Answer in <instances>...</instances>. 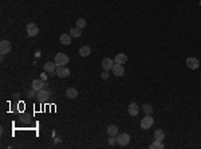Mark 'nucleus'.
Returning <instances> with one entry per match:
<instances>
[{
	"label": "nucleus",
	"mask_w": 201,
	"mask_h": 149,
	"mask_svg": "<svg viewBox=\"0 0 201 149\" xmlns=\"http://www.w3.org/2000/svg\"><path fill=\"white\" fill-rule=\"evenodd\" d=\"M66 97L67 98H71V99L76 98V97H78V90L74 89V88H69V89L66 90Z\"/></svg>",
	"instance_id": "obj_15"
},
{
	"label": "nucleus",
	"mask_w": 201,
	"mask_h": 149,
	"mask_svg": "<svg viewBox=\"0 0 201 149\" xmlns=\"http://www.w3.org/2000/svg\"><path fill=\"white\" fill-rule=\"evenodd\" d=\"M115 141H117V138H115V137H113V136H110V138H109V144H110V145H113Z\"/></svg>",
	"instance_id": "obj_26"
},
{
	"label": "nucleus",
	"mask_w": 201,
	"mask_h": 149,
	"mask_svg": "<svg viewBox=\"0 0 201 149\" xmlns=\"http://www.w3.org/2000/svg\"><path fill=\"white\" fill-rule=\"evenodd\" d=\"M90 54H91V48L89 47V46H83V47H80V50H79L80 57H89Z\"/></svg>",
	"instance_id": "obj_19"
},
{
	"label": "nucleus",
	"mask_w": 201,
	"mask_h": 149,
	"mask_svg": "<svg viewBox=\"0 0 201 149\" xmlns=\"http://www.w3.org/2000/svg\"><path fill=\"white\" fill-rule=\"evenodd\" d=\"M101 78L102 79H107V78H109V71H105L103 70V73L101 74Z\"/></svg>",
	"instance_id": "obj_25"
},
{
	"label": "nucleus",
	"mask_w": 201,
	"mask_h": 149,
	"mask_svg": "<svg viewBox=\"0 0 201 149\" xmlns=\"http://www.w3.org/2000/svg\"><path fill=\"white\" fill-rule=\"evenodd\" d=\"M150 149H156V148H158V149H162L164 148V144H162V141H160V140H156V141L153 142V144H150Z\"/></svg>",
	"instance_id": "obj_21"
},
{
	"label": "nucleus",
	"mask_w": 201,
	"mask_h": 149,
	"mask_svg": "<svg viewBox=\"0 0 201 149\" xmlns=\"http://www.w3.org/2000/svg\"><path fill=\"white\" fill-rule=\"evenodd\" d=\"M40 78H42V81H46V79H47V74H46V73H43Z\"/></svg>",
	"instance_id": "obj_27"
},
{
	"label": "nucleus",
	"mask_w": 201,
	"mask_h": 149,
	"mask_svg": "<svg viewBox=\"0 0 201 149\" xmlns=\"http://www.w3.org/2000/svg\"><path fill=\"white\" fill-rule=\"evenodd\" d=\"M55 70H57V63L55 62H46L44 63V71L46 73H50L51 75L55 73Z\"/></svg>",
	"instance_id": "obj_10"
},
{
	"label": "nucleus",
	"mask_w": 201,
	"mask_h": 149,
	"mask_svg": "<svg viewBox=\"0 0 201 149\" xmlns=\"http://www.w3.org/2000/svg\"><path fill=\"white\" fill-rule=\"evenodd\" d=\"M51 97V93L48 91V90H46L44 88H43L42 90H39L38 91V94H36V99H38L39 102H44V101H47L48 98Z\"/></svg>",
	"instance_id": "obj_4"
},
{
	"label": "nucleus",
	"mask_w": 201,
	"mask_h": 149,
	"mask_svg": "<svg viewBox=\"0 0 201 149\" xmlns=\"http://www.w3.org/2000/svg\"><path fill=\"white\" fill-rule=\"evenodd\" d=\"M36 94H38V91H36L35 89H32V90H30L28 93H27V95L28 97H36Z\"/></svg>",
	"instance_id": "obj_24"
},
{
	"label": "nucleus",
	"mask_w": 201,
	"mask_h": 149,
	"mask_svg": "<svg viewBox=\"0 0 201 149\" xmlns=\"http://www.w3.org/2000/svg\"><path fill=\"white\" fill-rule=\"evenodd\" d=\"M69 57H67L66 54H63V52H58L57 55H55V59L54 62L57 63V66H64V65L69 63Z\"/></svg>",
	"instance_id": "obj_2"
},
{
	"label": "nucleus",
	"mask_w": 201,
	"mask_h": 149,
	"mask_svg": "<svg viewBox=\"0 0 201 149\" xmlns=\"http://www.w3.org/2000/svg\"><path fill=\"white\" fill-rule=\"evenodd\" d=\"M31 86H32V89H35L36 91H39V90H42L43 88H44L46 83H44V81H42V79H34L32 83H31Z\"/></svg>",
	"instance_id": "obj_12"
},
{
	"label": "nucleus",
	"mask_w": 201,
	"mask_h": 149,
	"mask_svg": "<svg viewBox=\"0 0 201 149\" xmlns=\"http://www.w3.org/2000/svg\"><path fill=\"white\" fill-rule=\"evenodd\" d=\"M70 35H71V38H79V36L82 35V28L74 27V28L70 30Z\"/></svg>",
	"instance_id": "obj_18"
},
{
	"label": "nucleus",
	"mask_w": 201,
	"mask_h": 149,
	"mask_svg": "<svg viewBox=\"0 0 201 149\" xmlns=\"http://www.w3.org/2000/svg\"><path fill=\"white\" fill-rule=\"evenodd\" d=\"M153 125H154V118L150 116V114H146V116L141 120V128L142 129H145V130L150 129Z\"/></svg>",
	"instance_id": "obj_1"
},
{
	"label": "nucleus",
	"mask_w": 201,
	"mask_h": 149,
	"mask_svg": "<svg viewBox=\"0 0 201 149\" xmlns=\"http://www.w3.org/2000/svg\"><path fill=\"white\" fill-rule=\"evenodd\" d=\"M154 138H156V140H160V141H162V140L165 138V132H164L162 129H157L156 132H154Z\"/></svg>",
	"instance_id": "obj_20"
},
{
	"label": "nucleus",
	"mask_w": 201,
	"mask_h": 149,
	"mask_svg": "<svg viewBox=\"0 0 201 149\" xmlns=\"http://www.w3.org/2000/svg\"><path fill=\"white\" fill-rule=\"evenodd\" d=\"M27 34H28V36H36L39 34V27L35 23L27 24Z\"/></svg>",
	"instance_id": "obj_8"
},
{
	"label": "nucleus",
	"mask_w": 201,
	"mask_h": 149,
	"mask_svg": "<svg viewBox=\"0 0 201 149\" xmlns=\"http://www.w3.org/2000/svg\"><path fill=\"white\" fill-rule=\"evenodd\" d=\"M200 5H201V0H200Z\"/></svg>",
	"instance_id": "obj_28"
},
{
	"label": "nucleus",
	"mask_w": 201,
	"mask_h": 149,
	"mask_svg": "<svg viewBox=\"0 0 201 149\" xmlns=\"http://www.w3.org/2000/svg\"><path fill=\"white\" fill-rule=\"evenodd\" d=\"M0 52H2V55L10 54L11 52V43L8 40H2L0 42Z\"/></svg>",
	"instance_id": "obj_7"
},
{
	"label": "nucleus",
	"mask_w": 201,
	"mask_h": 149,
	"mask_svg": "<svg viewBox=\"0 0 201 149\" xmlns=\"http://www.w3.org/2000/svg\"><path fill=\"white\" fill-rule=\"evenodd\" d=\"M102 67H103L105 71L113 70V67H114V61L110 59V58H105V59L102 61Z\"/></svg>",
	"instance_id": "obj_9"
},
{
	"label": "nucleus",
	"mask_w": 201,
	"mask_h": 149,
	"mask_svg": "<svg viewBox=\"0 0 201 149\" xmlns=\"http://www.w3.org/2000/svg\"><path fill=\"white\" fill-rule=\"evenodd\" d=\"M142 110L145 111V114H151L153 113V106H151L150 104H145L144 106H142Z\"/></svg>",
	"instance_id": "obj_22"
},
{
	"label": "nucleus",
	"mask_w": 201,
	"mask_h": 149,
	"mask_svg": "<svg viewBox=\"0 0 201 149\" xmlns=\"http://www.w3.org/2000/svg\"><path fill=\"white\" fill-rule=\"evenodd\" d=\"M107 134L113 136V137H117V136H118V126L117 125H109L107 126Z\"/></svg>",
	"instance_id": "obj_17"
},
{
	"label": "nucleus",
	"mask_w": 201,
	"mask_h": 149,
	"mask_svg": "<svg viewBox=\"0 0 201 149\" xmlns=\"http://www.w3.org/2000/svg\"><path fill=\"white\" fill-rule=\"evenodd\" d=\"M59 40H60L62 45L69 46L70 43H71V35H70V34H62L60 38H59Z\"/></svg>",
	"instance_id": "obj_16"
},
{
	"label": "nucleus",
	"mask_w": 201,
	"mask_h": 149,
	"mask_svg": "<svg viewBox=\"0 0 201 149\" xmlns=\"http://www.w3.org/2000/svg\"><path fill=\"white\" fill-rule=\"evenodd\" d=\"M113 74L115 77H123V74H125V67H123L122 65L117 63L115 66L113 67Z\"/></svg>",
	"instance_id": "obj_11"
},
{
	"label": "nucleus",
	"mask_w": 201,
	"mask_h": 149,
	"mask_svg": "<svg viewBox=\"0 0 201 149\" xmlns=\"http://www.w3.org/2000/svg\"><path fill=\"white\" fill-rule=\"evenodd\" d=\"M117 142H118V145L121 147H126V145H129V142H130V136L128 134V133H118V136H117Z\"/></svg>",
	"instance_id": "obj_3"
},
{
	"label": "nucleus",
	"mask_w": 201,
	"mask_h": 149,
	"mask_svg": "<svg viewBox=\"0 0 201 149\" xmlns=\"http://www.w3.org/2000/svg\"><path fill=\"white\" fill-rule=\"evenodd\" d=\"M186 66L189 67L190 70H197L200 67V61L197 59V58L190 57V58H188V59H186Z\"/></svg>",
	"instance_id": "obj_6"
},
{
	"label": "nucleus",
	"mask_w": 201,
	"mask_h": 149,
	"mask_svg": "<svg viewBox=\"0 0 201 149\" xmlns=\"http://www.w3.org/2000/svg\"><path fill=\"white\" fill-rule=\"evenodd\" d=\"M76 27H79V28H85V27H86V20L85 19H78V20H76Z\"/></svg>",
	"instance_id": "obj_23"
},
{
	"label": "nucleus",
	"mask_w": 201,
	"mask_h": 149,
	"mask_svg": "<svg viewBox=\"0 0 201 149\" xmlns=\"http://www.w3.org/2000/svg\"><path fill=\"white\" fill-rule=\"evenodd\" d=\"M128 62V55L123 54V52H119V54L115 55V63L118 65H125Z\"/></svg>",
	"instance_id": "obj_14"
},
{
	"label": "nucleus",
	"mask_w": 201,
	"mask_h": 149,
	"mask_svg": "<svg viewBox=\"0 0 201 149\" xmlns=\"http://www.w3.org/2000/svg\"><path fill=\"white\" fill-rule=\"evenodd\" d=\"M55 74L60 78H66V77L70 75V70L67 69L66 66H57V70H55Z\"/></svg>",
	"instance_id": "obj_5"
},
{
	"label": "nucleus",
	"mask_w": 201,
	"mask_h": 149,
	"mask_svg": "<svg viewBox=\"0 0 201 149\" xmlns=\"http://www.w3.org/2000/svg\"><path fill=\"white\" fill-rule=\"evenodd\" d=\"M128 111H129V114L130 116H137L138 113H140V109H138V105L135 104V102H133V104L129 105V108H128Z\"/></svg>",
	"instance_id": "obj_13"
}]
</instances>
